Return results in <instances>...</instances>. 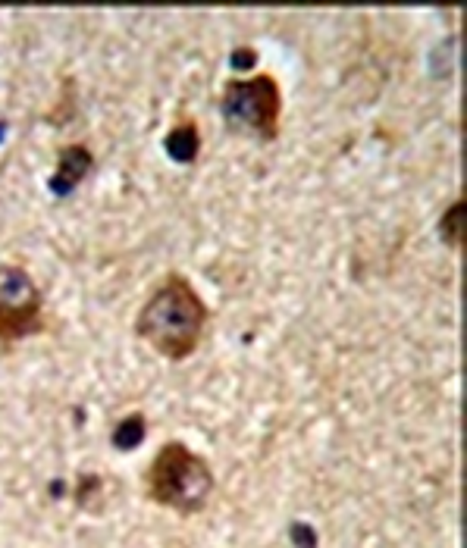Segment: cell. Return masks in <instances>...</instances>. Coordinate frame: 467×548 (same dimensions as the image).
Segmentation results:
<instances>
[{
	"instance_id": "obj_9",
	"label": "cell",
	"mask_w": 467,
	"mask_h": 548,
	"mask_svg": "<svg viewBox=\"0 0 467 548\" xmlns=\"http://www.w3.org/2000/svg\"><path fill=\"white\" fill-rule=\"evenodd\" d=\"M254 63H258V54H254L251 47H236L232 57H229V66L236 69V73H248Z\"/></svg>"
},
{
	"instance_id": "obj_7",
	"label": "cell",
	"mask_w": 467,
	"mask_h": 548,
	"mask_svg": "<svg viewBox=\"0 0 467 548\" xmlns=\"http://www.w3.org/2000/svg\"><path fill=\"white\" fill-rule=\"evenodd\" d=\"M145 436H148V423H145V417L142 414H129V417H123L120 423H116V430H113V445L120 448V451H132V448H138L145 442Z\"/></svg>"
},
{
	"instance_id": "obj_1",
	"label": "cell",
	"mask_w": 467,
	"mask_h": 548,
	"mask_svg": "<svg viewBox=\"0 0 467 548\" xmlns=\"http://www.w3.org/2000/svg\"><path fill=\"white\" fill-rule=\"evenodd\" d=\"M204 323L207 304L195 292V285L182 273H170L142 304L135 317V332L167 361H185L195 354Z\"/></svg>"
},
{
	"instance_id": "obj_4",
	"label": "cell",
	"mask_w": 467,
	"mask_h": 548,
	"mask_svg": "<svg viewBox=\"0 0 467 548\" xmlns=\"http://www.w3.org/2000/svg\"><path fill=\"white\" fill-rule=\"evenodd\" d=\"M44 298L35 279L16 267L0 264V342H19L44 329Z\"/></svg>"
},
{
	"instance_id": "obj_3",
	"label": "cell",
	"mask_w": 467,
	"mask_h": 548,
	"mask_svg": "<svg viewBox=\"0 0 467 548\" xmlns=\"http://www.w3.org/2000/svg\"><path fill=\"white\" fill-rule=\"evenodd\" d=\"M220 113L232 132L273 141L279 135V116H283V91L270 73L229 79L223 85Z\"/></svg>"
},
{
	"instance_id": "obj_8",
	"label": "cell",
	"mask_w": 467,
	"mask_h": 548,
	"mask_svg": "<svg viewBox=\"0 0 467 548\" xmlns=\"http://www.w3.org/2000/svg\"><path fill=\"white\" fill-rule=\"evenodd\" d=\"M442 235H446V242L452 248H461V242H464V201H455L446 210V217H442Z\"/></svg>"
},
{
	"instance_id": "obj_2",
	"label": "cell",
	"mask_w": 467,
	"mask_h": 548,
	"mask_svg": "<svg viewBox=\"0 0 467 548\" xmlns=\"http://www.w3.org/2000/svg\"><path fill=\"white\" fill-rule=\"evenodd\" d=\"M210 492H214V473L189 445L167 442L157 451L154 464L148 467V495L160 508L198 514L207 505Z\"/></svg>"
},
{
	"instance_id": "obj_6",
	"label": "cell",
	"mask_w": 467,
	"mask_h": 548,
	"mask_svg": "<svg viewBox=\"0 0 467 548\" xmlns=\"http://www.w3.org/2000/svg\"><path fill=\"white\" fill-rule=\"evenodd\" d=\"M163 148H167L170 160L176 163H192L201 151V132L198 126L192 123V119H182V123H176L167 138H163Z\"/></svg>"
},
{
	"instance_id": "obj_5",
	"label": "cell",
	"mask_w": 467,
	"mask_h": 548,
	"mask_svg": "<svg viewBox=\"0 0 467 548\" xmlns=\"http://www.w3.org/2000/svg\"><path fill=\"white\" fill-rule=\"evenodd\" d=\"M91 166H95V154H91L85 145H66V148H60V154H57V170L51 173L48 188H51L57 198H66L91 173Z\"/></svg>"
},
{
	"instance_id": "obj_10",
	"label": "cell",
	"mask_w": 467,
	"mask_h": 548,
	"mask_svg": "<svg viewBox=\"0 0 467 548\" xmlns=\"http://www.w3.org/2000/svg\"><path fill=\"white\" fill-rule=\"evenodd\" d=\"M292 539H295V545L317 548V536H314V530L308 527V523H295V527H292Z\"/></svg>"
}]
</instances>
